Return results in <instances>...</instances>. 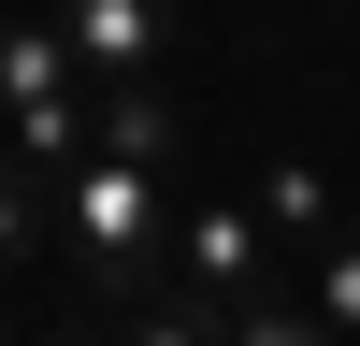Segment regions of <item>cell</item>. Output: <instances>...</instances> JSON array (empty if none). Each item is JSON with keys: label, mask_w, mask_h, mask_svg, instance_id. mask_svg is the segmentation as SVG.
<instances>
[{"label": "cell", "mask_w": 360, "mask_h": 346, "mask_svg": "<svg viewBox=\"0 0 360 346\" xmlns=\"http://www.w3.org/2000/svg\"><path fill=\"white\" fill-rule=\"evenodd\" d=\"M44 217H58V245H72V274L115 288V303H144L159 260H173V188L144 159H101V144H86L72 173H44Z\"/></svg>", "instance_id": "6da1fadb"}, {"label": "cell", "mask_w": 360, "mask_h": 346, "mask_svg": "<svg viewBox=\"0 0 360 346\" xmlns=\"http://www.w3.org/2000/svg\"><path fill=\"white\" fill-rule=\"evenodd\" d=\"M217 346H332V317H317L303 288H274V274H259L245 303H217Z\"/></svg>", "instance_id": "52a82bcc"}, {"label": "cell", "mask_w": 360, "mask_h": 346, "mask_svg": "<svg viewBox=\"0 0 360 346\" xmlns=\"http://www.w3.org/2000/svg\"><path fill=\"white\" fill-rule=\"evenodd\" d=\"M259 231H274V245H317V231H332V188H317V159H259Z\"/></svg>", "instance_id": "ba28073f"}, {"label": "cell", "mask_w": 360, "mask_h": 346, "mask_svg": "<svg viewBox=\"0 0 360 346\" xmlns=\"http://www.w3.org/2000/svg\"><path fill=\"white\" fill-rule=\"evenodd\" d=\"M44 245H58V217H44V173H15V159H0V274H29Z\"/></svg>", "instance_id": "30bf717a"}, {"label": "cell", "mask_w": 360, "mask_h": 346, "mask_svg": "<svg viewBox=\"0 0 360 346\" xmlns=\"http://www.w3.org/2000/svg\"><path fill=\"white\" fill-rule=\"evenodd\" d=\"M58 44H72L86 86H130L173 58V0H58Z\"/></svg>", "instance_id": "3957f363"}, {"label": "cell", "mask_w": 360, "mask_h": 346, "mask_svg": "<svg viewBox=\"0 0 360 346\" xmlns=\"http://www.w3.org/2000/svg\"><path fill=\"white\" fill-rule=\"evenodd\" d=\"M303 303L332 317V346H360V231H317L303 245Z\"/></svg>", "instance_id": "9c48e42d"}, {"label": "cell", "mask_w": 360, "mask_h": 346, "mask_svg": "<svg viewBox=\"0 0 360 346\" xmlns=\"http://www.w3.org/2000/svg\"><path fill=\"white\" fill-rule=\"evenodd\" d=\"M58 86H86L72 44H58V15H0V101H58Z\"/></svg>", "instance_id": "8992f818"}, {"label": "cell", "mask_w": 360, "mask_h": 346, "mask_svg": "<svg viewBox=\"0 0 360 346\" xmlns=\"http://www.w3.org/2000/svg\"><path fill=\"white\" fill-rule=\"evenodd\" d=\"M173 260H188L202 317H217V303H245V288L274 274V231H259V202H188V217H173Z\"/></svg>", "instance_id": "7a4b0ae2"}, {"label": "cell", "mask_w": 360, "mask_h": 346, "mask_svg": "<svg viewBox=\"0 0 360 346\" xmlns=\"http://www.w3.org/2000/svg\"><path fill=\"white\" fill-rule=\"evenodd\" d=\"M115 346H217V317H202V303H159V317H130Z\"/></svg>", "instance_id": "8fae6325"}, {"label": "cell", "mask_w": 360, "mask_h": 346, "mask_svg": "<svg viewBox=\"0 0 360 346\" xmlns=\"http://www.w3.org/2000/svg\"><path fill=\"white\" fill-rule=\"evenodd\" d=\"M0 159H15V173H72V159H86V86H58V101H0Z\"/></svg>", "instance_id": "5b68a950"}, {"label": "cell", "mask_w": 360, "mask_h": 346, "mask_svg": "<svg viewBox=\"0 0 360 346\" xmlns=\"http://www.w3.org/2000/svg\"><path fill=\"white\" fill-rule=\"evenodd\" d=\"M0 346H15V303H0Z\"/></svg>", "instance_id": "7c38bea8"}, {"label": "cell", "mask_w": 360, "mask_h": 346, "mask_svg": "<svg viewBox=\"0 0 360 346\" xmlns=\"http://www.w3.org/2000/svg\"><path fill=\"white\" fill-rule=\"evenodd\" d=\"M173 130H188V115H173V86H159V72L86 86V144H101V159H144V173H159V159H173Z\"/></svg>", "instance_id": "277c9868"}]
</instances>
